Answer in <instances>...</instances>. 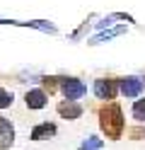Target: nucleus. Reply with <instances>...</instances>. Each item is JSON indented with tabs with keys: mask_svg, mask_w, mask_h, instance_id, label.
<instances>
[{
	"mask_svg": "<svg viewBox=\"0 0 145 150\" xmlns=\"http://www.w3.org/2000/svg\"><path fill=\"white\" fill-rule=\"evenodd\" d=\"M102 131L106 133V138H119L123 133V119L119 104H109L102 109Z\"/></svg>",
	"mask_w": 145,
	"mask_h": 150,
	"instance_id": "1",
	"label": "nucleus"
},
{
	"mask_svg": "<svg viewBox=\"0 0 145 150\" xmlns=\"http://www.w3.org/2000/svg\"><path fill=\"white\" fill-rule=\"evenodd\" d=\"M12 143H15V128L5 116H0V150L10 148Z\"/></svg>",
	"mask_w": 145,
	"mask_h": 150,
	"instance_id": "2",
	"label": "nucleus"
},
{
	"mask_svg": "<svg viewBox=\"0 0 145 150\" xmlns=\"http://www.w3.org/2000/svg\"><path fill=\"white\" fill-rule=\"evenodd\" d=\"M63 95L70 102H75V99H80L85 95V85L80 80H63Z\"/></svg>",
	"mask_w": 145,
	"mask_h": 150,
	"instance_id": "3",
	"label": "nucleus"
},
{
	"mask_svg": "<svg viewBox=\"0 0 145 150\" xmlns=\"http://www.w3.org/2000/svg\"><path fill=\"white\" fill-rule=\"evenodd\" d=\"M94 92L99 99H114L116 95V82L114 80H97L94 82Z\"/></svg>",
	"mask_w": 145,
	"mask_h": 150,
	"instance_id": "4",
	"label": "nucleus"
},
{
	"mask_svg": "<svg viewBox=\"0 0 145 150\" xmlns=\"http://www.w3.org/2000/svg\"><path fill=\"white\" fill-rule=\"evenodd\" d=\"M140 90H143V80H138V78H126V80H121V92H123V95L138 97Z\"/></svg>",
	"mask_w": 145,
	"mask_h": 150,
	"instance_id": "5",
	"label": "nucleus"
},
{
	"mask_svg": "<svg viewBox=\"0 0 145 150\" xmlns=\"http://www.w3.org/2000/svg\"><path fill=\"white\" fill-rule=\"evenodd\" d=\"M58 114L65 116V119H77V116L82 114V107L68 99V102H63V104H58Z\"/></svg>",
	"mask_w": 145,
	"mask_h": 150,
	"instance_id": "6",
	"label": "nucleus"
},
{
	"mask_svg": "<svg viewBox=\"0 0 145 150\" xmlns=\"http://www.w3.org/2000/svg\"><path fill=\"white\" fill-rule=\"evenodd\" d=\"M44 104H46V92H41V90L27 92V107L29 109H41Z\"/></svg>",
	"mask_w": 145,
	"mask_h": 150,
	"instance_id": "7",
	"label": "nucleus"
},
{
	"mask_svg": "<svg viewBox=\"0 0 145 150\" xmlns=\"http://www.w3.org/2000/svg\"><path fill=\"white\" fill-rule=\"evenodd\" d=\"M53 133H56V126H53V124H41V126H36V128L32 131V138H34V140H44V138L53 136Z\"/></svg>",
	"mask_w": 145,
	"mask_h": 150,
	"instance_id": "8",
	"label": "nucleus"
},
{
	"mask_svg": "<svg viewBox=\"0 0 145 150\" xmlns=\"http://www.w3.org/2000/svg\"><path fill=\"white\" fill-rule=\"evenodd\" d=\"M133 116L138 119V121H145V99H138V102H135V107H133Z\"/></svg>",
	"mask_w": 145,
	"mask_h": 150,
	"instance_id": "9",
	"label": "nucleus"
},
{
	"mask_svg": "<svg viewBox=\"0 0 145 150\" xmlns=\"http://www.w3.org/2000/svg\"><path fill=\"white\" fill-rule=\"evenodd\" d=\"M12 104V95H10L7 90H0V109H5Z\"/></svg>",
	"mask_w": 145,
	"mask_h": 150,
	"instance_id": "10",
	"label": "nucleus"
},
{
	"mask_svg": "<svg viewBox=\"0 0 145 150\" xmlns=\"http://www.w3.org/2000/svg\"><path fill=\"white\" fill-rule=\"evenodd\" d=\"M99 140H97V138H90V140H87V143L82 145V150H99Z\"/></svg>",
	"mask_w": 145,
	"mask_h": 150,
	"instance_id": "11",
	"label": "nucleus"
},
{
	"mask_svg": "<svg viewBox=\"0 0 145 150\" xmlns=\"http://www.w3.org/2000/svg\"><path fill=\"white\" fill-rule=\"evenodd\" d=\"M131 136H133V138H140V136H143V131H140V128H135V131H131Z\"/></svg>",
	"mask_w": 145,
	"mask_h": 150,
	"instance_id": "12",
	"label": "nucleus"
}]
</instances>
